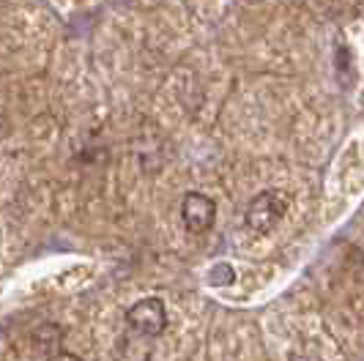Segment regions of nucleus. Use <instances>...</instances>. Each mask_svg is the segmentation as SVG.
<instances>
[{
	"instance_id": "obj_1",
	"label": "nucleus",
	"mask_w": 364,
	"mask_h": 361,
	"mask_svg": "<svg viewBox=\"0 0 364 361\" xmlns=\"http://www.w3.org/2000/svg\"><path fill=\"white\" fill-rule=\"evenodd\" d=\"M288 211V198L282 192H260L250 205H247V214H244V225L252 230V233H272L274 227L279 225V219L285 217Z\"/></svg>"
},
{
	"instance_id": "obj_2",
	"label": "nucleus",
	"mask_w": 364,
	"mask_h": 361,
	"mask_svg": "<svg viewBox=\"0 0 364 361\" xmlns=\"http://www.w3.org/2000/svg\"><path fill=\"white\" fill-rule=\"evenodd\" d=\"M127 325L134 334H143L148 340H154L167 325V309L159 298H143L127 309Z\"/></svg>"
},
{
	"instance_id": "obj_3",
	"label": "nucleus",
	"mask_w": 364,
	"mask_h": 361,
	"mask_svg": "<svg viewBox=\"0 0 364 361\" xmlns=\"http://www.w3.org/2000/svg\"><path fill=\"white\" fill-rule=\"evenodd\" d=\"M181 219L189 233H205L217 219V203L200 192H189L181 203Z\"/></svg>"
},
{
	"instance_id": "obj_4",
	"label": "nucleus",
	"mask_w": 364,
	"mask_h": 361,
	"mask_svg": "<svg viewBox=\"0 0 364 361\" xmlns=\"http://www.w3.org/2000/svg\"><path fill=\"white\" fill-rule=\"evenodd\" d=\"M233 276H236V274H233L230 266H217V269L211 271V282H214V285H230Z\"/></svg>"
},
{
	"instance_id": "obj_5",
	"label": "nucleus",
	"mask_w": 364,
	"mask_h": 361,
	"mask_svg": "<svg viewBox=\"0 0 364 361\" xmlns=\"http://www.w3.org/2000/svg\"><path fill=\"white\" fill-rule=\"evenodd\" d=\"M47 361H82V359H80V356H74V353H66V350H55Z\"/></svg>"
},
{
	"instance_id": "obj_6",
	"label": "nucleus",
	"mask_w": 364,
	"mask_h": 361,
	"mask_svg": "<svg viewBox=\"0 0 364 361\" xmlns=\"http://www.w3.org/2000/svg\"><path fill=\"white\" fill-rule=\"evenodd\" d=\"M293 361H321V359H315V356H299V359H293Z\"/></svg>"
}]
</instances>
